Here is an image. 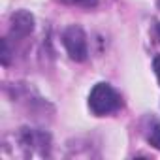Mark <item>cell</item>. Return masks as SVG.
<instances>
[{
  "label": "cell",
  "mask_w": 160,
  "mask_h": 160,
  "mask_svg": "<svg viewBox=\"0 0 160 160\" xmlns=\"http://www.w3.org/2000/svg\"><path fill=\"white\" fill-rule=\"evenodd\" d=\"M122 106V100L119 96V92L108 85V83H98L94 85V89L91 91V96H89V108L94 115L98 117H104V115H109V113H115L117 109H121Z\"/></svg>",
  "instance_id": "6da1fadb"
},
{
  "label": "cell",
  "mask_w": 160,
  "mask_h": 160,
  "mask_svg": "<svg viewBox=\"0 0 160 160\" xmlns=\"http://www.w3.org/2000/svg\"><path fill=\"white\" fill-rule=\"evenodd\" d=\"M62 43L68 51V55L77 60V62H83L89 55V49H87V36L83 32L81 27H68L62 34Z\"/></svg>",
  "instance_id": "7a4b0ae2"
},
{
  "label": "cell",
  "mask_w": 160,
  "mask_h": 160,
  "mask_svg": "<svg viewBox=\"0 0 160 160\" xmlns=\"http://www.w3.org/2000/svg\"><path fill=\"white\" fill-rule=\"evenodd\" d=\"M32 30H34V17L28 12L21 10L12 15V36H15L17 40H23Z\"/></svg>",
  "instance_id": "3957f363"
},
{
  "label": "cell",
  "mask_w": 160,
  "mask_h": 160,
  "mask_svg": "<svg viewBox=\"0 0 160 160\" xmlns=\"http://www.w3.org/2000/svg\"><path fill=\"white\" fill-rule=\"evenodd\" d=\"M145 138H147V141H149L152 147L160 149V122H158V121H152V122H151V126L147 128Z\"/></svg>",
  "instance_id": "277c9868"
},
{
  "label": "cell",
  "mask_w": 160,
  "mask_h": 160,
  "mask_svg": "<svg viewBox=\"0 0 160 160\" xmlns=\"http://www.w3.org/2000/svg\"><path fill=\"white\" fill-rule=\"evenodd\" d=\"M66 4H72V6H83V8H92L96 6L98 0H62Z\"/></svg>",
  "instance_id": "5b68a950"
},
{
  "label": "cell",
  "mask_w": 160,
  "mask_h": 160,
  "mask_svg": "<svg viewBox=\"0 0 160 160\" xmlns=\"http://www.w3.org/2000/svg\"><path fill=\"white\" fill-rule=\"evenodd\" d=\"M10 58V49H8V40H2V64H8Z\"/></svg>",
  "instance_id": "8992f818"
},
{
  "label": "cell",
  "mask_w": 160,
  "mask_h": 160,
  "mask_svg": "<svg viewBox=\"0 0 160 160\" xmlns=\"http://www.w3.org/2000/svg\"><path fill=\"white\" fill-rule=\"evenodd\" d=\"M152 68H154V73H156L158 83H160V55H158V57H154V60H152Z\"/></svg>",
  "instance_id": "52a82bcc"
},
{
  "label": "cell",
  "mask_w": 160,
  "mask_h": 160,
  "mask_svg": "<svg viewBox=\"0 0 160 160\" xmlns=\"http://www.w3.org/2000/svg\"><path fill=\"white\" fill-rule=\"evenodd\" d=\"M156 34H158V38H160V23L156 25Z\"/></svg>",
  "instance_id": "ba28073f"
},
{
  "label": "cell",
  "mask_w": 160,
  "mask_h": 160,
  "mask_svg": "<svg viewBox=\"0 0 160 160\" xmlns=\"http://www.w3.org/2000/svg\"><path fill=\"white\" fill-rule=\"evenodd\" d=\"M156 6H158V8H160V0H156Z\"/></svg>",
  "instance_id": "9c48e42d"
}]
</instances>
